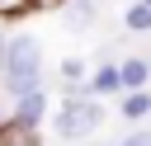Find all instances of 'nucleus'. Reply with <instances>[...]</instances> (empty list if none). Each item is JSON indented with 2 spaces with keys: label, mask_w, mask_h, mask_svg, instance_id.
<instances>
[{
  "label": "nucleus",
  "mask_w": 151,
  "mask_h": 146,
  "mask_svg": "<svg viewBox=\"0 0 151 146\" xmlns=\"http://www.w3.org/2000/svg\"><path fill=\"white\" fill-rule=\"evenodd\" d=\"M42 108H47L42 89H28V94H14V132H33V127L42 122Z\"/></svg>",
  "instance_id": "nucleus-3"
},
{
  "label": "nucleus",
  "mask_w": 151,
  "mask_h": 146,
  "mask_svg": "<svg viewBox=\"0 0 151 146\" xmlns=\"http://www.w3.org/2000/svg\"><path fill=\"white\" fill-rule=\"evenodd\" d=\"M99 122H104V108H99V99H85V94H76V99H66V104L57 108V118H52V132L76 141V137H90Z\"/></svg>",
  "instance_id": "nucleus-2"
},
{
  "label": "nucleus",
  "mask_w": 151,
  "mask_h": 146,
  "mask_svg": "<svg viewBox=\"0 0 151 146\" xmlns=\"http://www.w3.org/2000/svg\"><path fill=\"white\" fill-rule=\"evenodd\" d=\"M0 85L9 94H28L42 89V47L33 33H9L5 52H0Z\"/></svg>",
  "instance_id": "nucleus-1"
},
{
  "label": "nucleus",
  "mask_w": 151,
  "mask_h": 146,
  "mask_svg": "<svg viewBox=\"0 0 151 146\" xmlns=\"http://www.w3.org/2000/svg\"><path fill=\"white\" fill-rule=\"evenodd\" d=\"M28 9V0H0V19H9V14H24Z\"/></svg>",
  "instance_id": "nucleus-10"
},
{
  "label": "nucleus",
  "mask_w": 151,
  "mask_h": 146,
  "mask_svg": "<svg viewBox=\"0 0 151 146\" xmlns=\"http://www.w3.org/2000/svg\"><path fill=\"white\" fill-rule=\"evenodd\" d=\"M66 0H28V9H61Z\"/></svg>",
  "instance_id": "nucleus-12"
},
{
  "label": "nucleus",
  "mask_w": 151,
  "mask_h": 146,
  "mask_svg": "<svg viewBox=\"0 0 151 146\" xmlns=\"http://www.w3.org/2000/svg\"><path fill=\"white\" fill-rule=\"evenodd\" d=\"M90 89H94V94H118V89H123L118 66H99V71H94V80H90Z\"/></svg>",
  "instance_id": "nucleus-6"
},
{
  "label": "nucleus",
  "mask_w": 151,
  "mask_h": 146,
  "mask_svg": "<svg viewBox=\"0 0 151 146\" xmlns=\"http://www.w3.org/2000/svg\"><path fill=\"white\" fill-rule=\"evenodd\" d=\"M142 5H151V0H142Z\"/></svg>",
  "instance_id": "nucleus-14"
},
{
  "label": "nucleus",
  "mask_w": 151,
  "mask_h": 146,
  "mask_svg": "<svg viewBox=\"0 0 151 146\" xmlns=\"http://www.w3.org/2000/svg\"><path fill=\"white\" fill-rule=\"evenodd\" d=\"M123 24H127L132 33H146V28H151V5H142V0H137V5H127Z\"/></svg>",
  "instance_id": "nucleus-8"
},
{
  "label": "nucleus",
  "mask_w": 151,
  "mask_h": 146,
  "mask_svg": "<svg viewBox=\"0 0 151 146\" xmlns=\"http://www.w3.org/2000/svg\"><path fill=\"white\" fill-rule=\"evenodd\" d=\"M61 75H66V80H80V75H85V61H76V57L61 61Z\"/></svg>",
  "instance_id": "nucleus-9"
},
{
  "label": "nucleus",
  "mask_w": 151,
  "mask_h": 146,
  "mask_svg": "<svg viewBox=\"0 0 151 146\" xmlns=\"http://www.w3.org/2000/svg\"><path fill=\"white\" fill-rule=\"evenodd\" d=\"M0 141H5V132H0Z\"/></svg>",
  "instance_id": "nucleus-15"
},
{
  "label": "nucleus",
  "mask_w": 151,
  "mask_h": 146,
  "mask_svg": "<svg viewBox=\"0 0 151 146\" xmlns=\"http://www.w3.org/2000/svg\"><path fill=\"white\" fill-rule=\"evenodd\" d=\"M5 38H9V33H5V19H0V52H5Z\"/></svg>",
  "instance_id": "nucleus-13"
},
{
  "label": "nucleus",
  "mask_w": 151,
  "mask_h": 146,
  "mask_svg": "<svg viewBox=\"0 0 151 146\" xmlns=\"http://www.w3.org/2000/svg\"><path fill=\"white\" fill-rule=\"evenodd\" d=\"M146 113H151V94H146V89H127V99H123V118L137 122V118H146Z\"/></svg>",
  "instance_id": "nucleus-5"
},
{
  "label": "nucleus",
  "mask_w": 151,
  "mask_h": 146,
  "mask_svg": "<svg viewBox=\"0 0 151 146\" xmlns=\"http://www.w3.org/2000/svg\"><path fill=\"white\" fill-rule=\"evenodd\" d=\"M61 9H66V24H71V28H85V24L94 19V5H90V0H66Z\"/></svg>",
  "instance_id": "nucleus-7"
},
{
  "label": "nucleus",
  "mask_w": 151,
  "mask_h": 146,
  "mask_svg": "<svg viewBox=\"0 0 151 146\" xmlns=\"http://www.w3.org/2000/svg\"><path fill=\"white\" fill-rule=\"evenodd\" d=\"M146 71H151V66H146L142 57L123 61V66H118V80H123V89H142V85H146Z\"/></svg>",
  "instance_id": "nucleus-4"
},
{
  "label": "nucleus",
  "mask_w": 151,
  "mask_h": 146,
  "mask_svg": "<svg viewBox=\"0 0 151 146\" xmlns=\"http://www.w3.org/2000/svg\"><path fill=\"white\" fill-rule=\"evenodd\" d=\"M118 146H151V132H127Z\"/></svg>",
  "instance_id": "nucleus-11"
}]
</instances>
